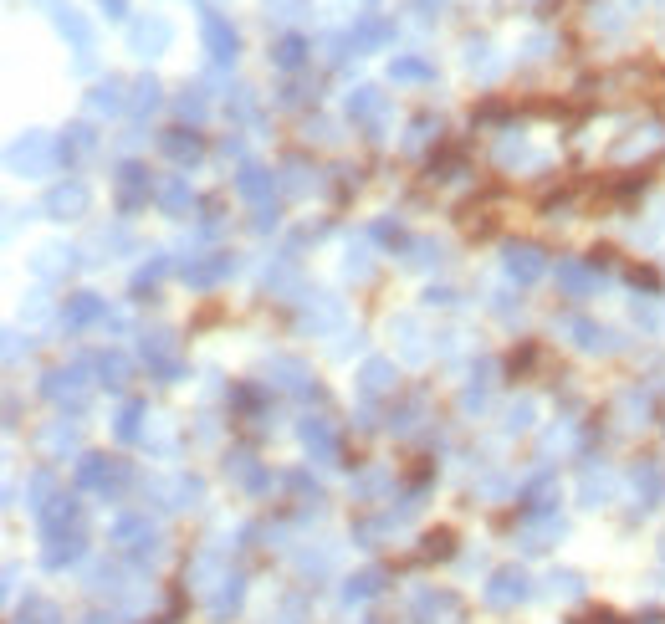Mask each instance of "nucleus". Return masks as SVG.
<instances>
[{
  "label": "nucleus",
  "mask_w": 665,
  "mask_h": 624,
  "mask_svg": "<svg viewBox=\"0 0 665 624\" xmlns=\"http://www.w3.org/2000/svg\"><path fill=\"white\" fill-rule=\"evenodd\" d=\"M113 543L133 558V563H154L164 553V538H159V527L144 517V512H123L113 522Z\"/></svg>",
  "instance_id": "obj_1"
},
{
  "label": "nucleus",
  "mask_w": 665,
  "mask_h": 624,
  "mask_svg": "<svg viewBox=\"0 0 665 624\" xmlns=\"http://www.w3.org/2000/svg\"><path fill=\"white\" fill-rule=\"evenodd\" d=\"M6 164H11V174H21V180H41V174L57 169V144L47 133H21V139L6 149Z\"/></svg>",
  "instance_id": "obj_2"
},
{
  "label": "nucleus",
  "mask_w": 665,
  "mask_h": 624,
  "mask_svg": "<svg viewBox=\"0 0 665 624\" xmlns=\"http://www.w3.org/2000/svg\"><path fill=\"white\" fill-rule=\"evenodd\" d=\"M144 364L159 374V384H180V379H185L180 343H174V333H169V328H154V333H144Z\"/></svg>",
  "instance_id": "obj_3"
},
{
  "label": "nucleus",
  "mask_w": 665,
  "mask_h": 624,
  "mask_svg": "<svg viewBox=\"0 0 665 624\" xmlns=\"http://www.w3.org/2000/svg\"><path fill=\"white\" fill-rule=\"evenodd\" d=\"M200 36H205V52H210V62H220V67H231L236 62V47H241V36H236V26L220 16L215 6H200Z\"/></svg>",
  "instance_id": "obj_4"
},
{
  "label": "nucleus",
  "mask_w": 665,
  "mask_h": 624,
  "mask_svg": "<svg viewBox=\"0 0 665 624\" xmlns=\"http://www.w3.org/2000/svg\"><path fill=\"white\" fill-rule=\"evenodd\" d=\"M169 41H174V26H169L164 16H144V21H133V26H128V47H133V57H159Z\"/></svg>",
  "instance_id": "obj_5"
},
{
  "label": "nucleus",
  "mask_w": 665,
  "mask_h": 624,
  "mask_svg": "<svg viewBox=\"0 0 665 624\" xmlns=\"http://www.w3.org/2000/svg\"><path fill=\"white\" fill-rule=\"evenodd\" d=\"M236 195H241V200H251V205H256V215H261V210H272L277 174H272V169H261V164H241V174H236Z\"/></svg>",
  "instance_id": "obj_6"
},
{
  "label": "nucleus",
  "mask_w": 665,
  "mask_h": 624,
  "mask_svg": "<svg viewBox=\"0 0 665 624\" xmlns=\"http://www.w3.org/2000/svg\"><path fill=\"white\" fill-rule=\"evenodd\" d=\"M41 394H47L52 405H72V415H77L87 405V379H82V369H52Z\"/></svg>",
  "instance_id": "obj_7"
},
{
  "label": "nucleus",
  "mask_w": 665,
  "mask_h": 624,
  "mask_svg": "<svg viewBox=\"0 0 665 624\" xmlns=\"http://www.w3.org/2000/svg\"><path fill=\"white\" fill-rule=\"evenodd\" d=\"M522 599H532V578L527 573H517V568L492 573V584H486V604H492V609H512Z\"/></svg>",
  "instance_id": "obj_8"
},
{
  "label": "nucleus",
  "mask_w": 665,
  "mask_h": 624,
  "mask_svg": "<svg viewBox=\"0 0 665 624\" xmlns=\"http://www.w3.org/2000/svg\"><path fill=\"white\" fill-rule=\"evenodd\" d=\"M410 619L415 624H451L456 619V594H446V589H415Z\"/></svg>",
  "instance_id": "obj_9"
},
{
  "label": "nucleus",
  "mask_w": 665,
  "mask_h": 624,
  "mask_svg": "<svg viewBox=\"0 0 665 624\" xmlns=\"http://www.w3.org/2000/svg\"><path fill=\"white\" fill-rule=\"evenodd\" d=\"M113 185H118V205H123V210H139V205H149V195H159V190L149 185V169H144V164H118Z\"/></svg>",
  "instance_id": "obj_10"
},
{
  "label": "nucleus",
  "mask_w": 665,
  "mask_h": 624,
  "mask_svg": "<svg viewBox=\"0 0 665 624\" xmlns=\"http://www.w3.org/2000/svg\"><path fill=\"white\" fill-rule=\"evenodd\" d=\"M62 323H67V328H77V333H82V328H98V323L108 328V323H113V312H108V302H103V297H93V292H77V297H67Z\"/></svg>",
  "instance_id": "obj_11"
},
{
  "label": "nucleus",
  "mask_w": 665,
  "mask_h": 624,
  "mask_svg": "<svg viewBox=\"0 0 665 624\" xmlns=\"http://www.w3.org/2000/svg\"><path fill=\"white\" fill-rule=\"evenodd\" d=\"M87 205H93V190H87L82 180H67V185H57L47 195V215L52 220H77V215H87Z\"/></svg>",
  "instance_id": "obj_12"
},
{
  "label": "nucleus",
  "mask_w": 665,
  "mask_h": 624,
  "mask_svg": "<svg viewBox=\"0 0 665 624\" xmlns=\"http://www.w3.org/2000/svg\"><path fill=\"white\" fill-rule=\"evenodd\" d=\"M236 272V256L231 251H210V256H190V266H185V282L190 287H215V282H226Z\"/></svg>",
  "instance_id": "obj_13"
},
{
  "label": "nucleus",
  "mask_w": 665,
  "mask_h": 624,
  "mask_svg": "<svg viewBox=\"0 0 665 624\" xmlns=\"http://www.w3.org/2000/svg\"><path fill=\"white\" fill-rule=\"evenodd\" d=\"M302 445H307V456L323 461V466L338 461V435H333V425H328L323 415H307V420H302Z\"/></svg>",
  "instance_id": "obj_14"
},
{
  "label": "nucleus",
  "mask_w": 665,
  "mask_h": 624,
  "mask_svg": "<svg viewBox=\"0 0 665 624\" xmlns=\"http://www.w3.org/2000/svg\"><path fill=\"white\" fill-rule=\"evenodd\" d=\"M118 481H123V471H118L113 461H103V456H82V466H77V486H82V492H103V497H113V492H118Z\"/></svg>",
  "instance_id": "obj_15"
},
{
  "label": "nucleus",
  "mask_w": 665,
  "mask_h": 624,
  "mask_svg": "<svg viewBox=\"0 0 665 624\" xmlns=\"http://www.w3.org/2000/svg\"><path fill=\"white\" fill-rule=\"evenodd\" d=\"M502 266H507V277L522 282V287H527V282H538V277L548 272V261H543L538 246H507V251H502Z\"/></svg>",
  "instance_id": "obj_16"
},
{
  "label": "nucleus",
  "mask_w": 665,
  "mask_h": 624,
  "mask_svg": "<svg viewBox=\"0 0 665 624\" xmlns=\"http://www.w3.org/2000/svg\"><path fill=\"white\" fill-rule=\"evenodd\" d=\"M72 256H77V251H67V246H41V251L31 256V277H36V282H67L72 266H77Z\"/></svg>",
  "instance_id": "obj_17"
},
{
  "label": "nucleus",
  "mask_w": 665,
  "mask_h": 624,
  "mask_svg": "<svg viewBox=\"0 0 665 624\" xmlns=\"http://www.w3.org/2000/svg\"><path fill=\"white\" fill-rule=\"evenodd\" d=\"M338 323H343V302H338V297H328V292H313V297H307V307H302V328L328 333V328H338Z\"/></svg>",
  "instance_id": "obj_18"
},
{
  "label": "nucleus",
  "mask_w": 665,
  "mask_h": 624,
  "mask_svg": "<svg viewBox=\"0 0 665 624\" xmlns=\"http://www.w3.org/2000/svg\"><path fill=\"white\" fill-rule=\"evenodd\" d=\"M563 333H573V343H579L584 353H614L619 343H614V333L609 328H599L594 318H568L563 323Z\"/></svg>",
  "instance_id": "obj_19"
},
{
  "label": "nucleus",
  "mask_w": 665,
  "mask_h": 624,
  "mask_svg": "<svg viewBox=\"0 0 665 624\" xmlns=\"http://www.w3.org/2000/svg\"><path fill=\"white\" fill-rule=\"evenodd\" d=\"M266 384H277V389H287V394H313L307 364H297V359H272V364H266Z\"/></svg>",
  "instance_id": "obj_20"
},
{
  "label": "nucleus",
  "mask_w": 665,
  "mask_h": 624,
  "mask_svg": "<svg viewBox=\"0 0 665 624\" xmlns=\"http://www.w3.org/2000/svg\"><path fill=\"white\" fill-rule=\"evenodd\" d=\"M231 568H226V548L220 543H210V548H200L195 553V563H190V578H195V589H210V584H220Z\"/></svg>",
  "instance_id": "obj_21"
},
{
  "label": "nucleus",
  "mask_w": 665,
  "mask_h": 624,
  "mask_svg": "<svg viewBox=\"0 0 665 624\" xmlns=\"http://www.w3.org/2000/svg\"><path fill=\"white\" fill-rule=\"evenodd\" d=\"M343 113L359 118V123H369V128H379V118H384V93H379V87H353L348 103H343Z\"/></svg>",
  "instance_id": "obj_22"
},
{
  "label": "nucleus",
  "mask_w": 665,
  "mask_h": 624,
  "mask_svg": "<svg viewBox=\"0 0 665 624\" xmlns=\"http://www.w3.org/2000/svg\"><path fill=\"white\" fill-rule=\"evenodd\" d=\"M82 553H87V538H82V532H67V538H47V553H41V563H47L52 573H62V568H72Z\"/></svg>",
  "instance_id": "obj_23"
},
{
  "label": "nucleus",
  "mask_w": 665,
  "mask_h": 624,
  "mask_svg": "<svg viewBox=\"0 0 665 624\" xmlns=\"http://www.w3.org/2000/svg\"><path fill=\"white\" fill-rule=\"evenodd\" d=\"M394 394V364L389 359H369L359 369V399H384Z\"/></svg>",
  "instance_id": "obj_24"
},
{
  "label": "nucleus",
  "mask_w": 665,
  "mask_h": 624,
  "mask_svg": "<svg viewBox=\"0 0 665 624\" xmlns=\"http://www.w3.org/2000/svg\"><path fill=\"white\" fill-rule=\"evenodd\" d=\"M241 604H246V573H226V578H220V589H215V599H210V614L231 619Z\"/></svg>",
  "instance_id": "obj_25"
},
{
  "label": "nucleus",
  "mask_w": 665,
  "mask_h": 624,
  "mask_svg": "<svg viewBox=\"0 0 665 624\" xmlns=\"http://www.w3.org/2000/svg\"><path fill=\"white\" fill-rule=\"evenodd\" d=\"M635 492H640V512H655L665 502V476L655 461H640L635 466Z\"/></svg>",
  "instance_id": "obj_26"
},
{
  "label": "nucleus",
  "mask_w": 665,
  "mask_h": 624,
  "mask_svg": "<svg viewBox=\"0 0 665 624\" xmlns=\"http://www.w3.org/2000/svg\"><path fill=\"white\" fill-rule=\"evenodd\" d=\"M87 589H93L98 599H123V568L118 563H93V568H87Z\"/></svg>",
  "instance_id": "obj_27"
},
{
  "label": "nucleus",
  "mask_w": 665,
  "mask_h": 624,
  "mask_svg": "<svg viewBox=\"0 0 665 624\" xmlns=\"http://www.w3.org/2000/svg\"><path fill=\"white\" fill-rule=\"evenodd\" d=\"M128 108V98H123V82L118 77H103L98 87H93V93H87V113H123Z\"/></svg>",
  "instance_id": "obj_28"
},
{
  "label": "nucleus",
  "mask_w": 665,
  "mask_h": 624,
  "mask_svg": "<svg viewBox=\"0 0 665 624\" xmlns=\"http://www.w3.org/2000/svg\"><path fill=\"white\" fill-rule=\"evenodd\" d=\"M558 282L568 287V297H589L599 287V272H594V266H584V261H563L558 266Z\"/></svg>",
  "instance_id": "obj_29"
},
{
  "label": "nucleus",
  "mask_w": 665,
  "mask_h": 624,
  "mask_svg": "<svg viewBox=\"0 0 665 624\" xmlns=\"http://www.w3.org/2000/svg\"><path fill=\"white\" fill-rule=\"evenodd\" d=\"M389 36H394V26H389V21H379V16H364L359 26L348 31V41H353L359 52H374V47H384Z\"/></svg>",
  "instance_id": "obj_30"
},
{
  "label": "nucleus",
  "mask_w": 665,
  "mask_h": 624,
  "mask_svg": "<svg viewBox=\"0 0 665 624\" xmlns=\"http://www.w3.org/2000/svg\"><path fill=\"white\" fill-rule=\"evenodd\" d=\"M384 589V573L379 568H364V573H353L348 584H343V604H364V599H374Z\"/></svg>",
  "instance_id": "obj_31"
},
{
  "label": "nucleus",
  "mask_w": 665,
  "mask_h": 624,
  "mask_svg": "<svg viewBox=\"0 0 665 624\" xmlns=\"http://www.w3.org/2000/svg\"><path fill=\"white\" fill-rule=\"evenodd\" d=\"M154 200H159V210H164V215H185L195 195H190V185L180 180V174H174V180H164V185H159V195H154Z\"/></svg>",
  "instance_id": "obj_32"
},
{
  "label": "nucleus",
  "mask_w": 665,
  "mask_h": 624,
  "mask_svg": "<svg viewBox=\"0 0 665 624\" xmlns=\"http://www.w3.org/2000/svg\"><path fill=\"white\" fill-rule=\"evenodd\" d=\"M67 133H72V139L57 144V159H82V154H93V149H98V133L87 128V123H77V128H67Z\"/></svg>",
  "instance_id": "obj_33"
},
{
  "label": "nucleus",
  "mask_w": 665,
  "mask_h": 624,
  "mask_svg": "<svg viewBox=\"0 0 665 624\" xmlns=\"http://www.w3.org/2000/svg\"><path fill=\"white\" fill-rule=\"evenodd\" d=\"M139 420H144V399H128V405L118 410V420H113V435L123 445H133V440H139Z\"/></svg>",
  "instance_id": "obj_34"
},
{
  "label": "nucleus",
  "mask_w": 665,
  "mask_h": 624,
  "mask_svg": "<svg viewBox=\"0 0 665 624\" xmlns=\"http://www.w3.org/2000/svg\"><path fill=\"white\" fill-rule=\"evenodd\" d=\"M272 62H277L282 72H297V67L307 62V41H302V36H282L277 47H272Z\"/></svg>",
  "instance_id": "obj_35"
},
{
  "label": "nucleus",
  "mask_w": 665,
  "mask_h": 624,
  "mask_svg": "<svg viewBox=\"0 0 665 624\" xmlns=\"http://www.w3.org/2000/svg\"><path fill=\"white\" fill-rule=\"evenodd\" d=\"M614 497V476L609 471H584V507H604Z\"/></svg>",
  "instance_id": "obj_36"
},
{
  "label": "nucleus",
  "mask_w": 665,
  "mask_h": 624,
  "mask_svg": "<svg viewBox=\"0 0 665 624\" xmlns=\"http://www.w3.org/2000/svg\"><path fill=\"white\" fill-rule=\"evenodd\" d=\"M72 445H77V425H67V420H57L47 435H41V451L47 456H62V451H72Z\"/></svg>",
  "instance_id": "obj_37"
},
{
  "label": "nucleus",
  "mask_w": 665,
  "mask_h": 624,
  "mask_svg": "<svg viewBox=\"0 0 665 624\" xmlns=\"http://www.w3.org/2000/svg\"><path fill=\"white\" fill-rule=\"evenodd\" d=\"M164 154H169L174 164H195V159H200V139H195V133H190V139H185V133H169V139H164Z\"/></svg>",
  "instance_id": "obj_38"
},
{
  "label": "nucleus",
  "mask_w": 665,
  "mask_h": 624,
  "mask_svg": "<svg viewBox=\"0 0 665 624\" xmlns=\"http://www.w3.org/2000/svg\"><path fill=\"white\" fill-rule=\"evenodd\" d=\"M98 374H103V384L118 394V389L128 384V364H123V353H98Z\"/></svg>",
  "instance_id": "obj_39"
},
{
  "label": "nucleus",
  "mask_w": 665,
  "mask_h": 624,
  "mask_svg": "<svg viewBox=\"0 0 665 624\" xmlns=\"http://www.w3.org/2000/svg\"><path fill=\"white\" fill-rule=\"evenodd\" d=\"M548 594L553 599H579L584 594V578L568 573V568H558V573H548Z\"/></svg>",
  "instance_id": "obj_40"
},
{
  "label": "nucleus",
  "mask_w": 665,
  "mask_h": 624,
  "mask_svg": "<svg viewBox=\"0 0 665 624\" xmlns=\"http://www.w3.org/2000/svg\"><path fill=\"white\" fill-rule=\"evenodd\" d=\"M389 77H399V82H425V77H435V67L420 62V57H394Z\"/></svg>",
  "instance_id": "obj_41"
},
{
  "label": "nucleus",
  "mask_w": 665,
  "mask_h": 624,
  "mask_svg": "<svg viewBox=\"0 0 665 624\" xmlns=\"http://www.w3.org/2000/svg\"><path fill=\"white\" fill-rule=\"evenodd\" d=\"M21 624H62V614H57L52 599H26L21 604Z\"/></svg>",
  "instance_id": "obj_42"
},
{
  "label": "nucleus",
  "mask_w": 665,
  "mask_h": 624,
  "mask_svg": "<svg viewBox=\"0 0 665 624\" xmlns=\"http://www.w3.org/2000/svg\"><path fill=\"white\" fill-rule=\"evenodd\" d=\"M159 108V82L154 77H144L139 87H133V118H149Z\"/></svg>",
  "instance_id": "obj_43"
},
{
  "label": "nucleus",
  "mask_w": 665,
  "mask_h": 624,
  "mask_svg": "<svg viewBox=\"0 0 665 624\" xmlns=\"http://www.w3.org/2000/svg\"><path fill=\"white\" fill-rule=\"evenodd\" d=\"M635 323H645L650 333H660L665 328V307L655 297H635Z\"/></svg>",
  "instance_id": "obj_44"
},
{
  "label": "nucleus",
  "mask_w": 665,
  "mask_h": 624,
  "mask_svg": "<svg viewBox=\"0 0 665 624\" xmlns=\"http://www.w3.org/2000/svg\"><path fill=\"white\" fill-rule=\"evenodd\" d=\"M164 272H169V261H164V256L144 261V266H139V272H133V292H144V287H154V282H159Z\"/></svg>",
  "instance_id": "obj_45"
},
{
  "label": "nucleus",
  "mask_w": 665,
  "mask_h": 624,
  "mask_svg": "<svg viewBox=\"0 0 665 624\" xmlns=\"http://www.w3.org/2000/svg\"><path fill=\"white\" fill-rule=\"evenodd\" d=\"M174 113H180L185 123H200V118H205V98H200L195 87H190V93H185L180 103H174Z\"/></svg>",
  "instance_id": "obj_46"
},
{
  "label": "nucleus",
  "mask_w": 665,
  "mask_h": 624,
  "mask_svg": "<svg viewBox=\"0 0 665 624\" xmlns=\"http://www.w3.org/2000/svg\"><path fill=\"white\" fill-rule=\"evenodd\" d=\"M307 11V0H266V16H277V21H292Z\"/></svg>",
  "instance_id": "obj_47"
},
{
  "label": "nucleus",
  "mask_w": 665,
  "mask_h": 624,
  "mask_svg": "<svg viewBox=\"0 0 665 624\" xmlns=\"http://www.w3.org/2000/svg\"><path fill=\"white\" fill-rule=\"evenodd\" d=\"M527 425H532V399H517L507 410V430H527Z\"/></svg>",
  "instance_id": "obj_48"
},
{
  "label": "nucleus",
  "mask_w": 665,
  "mask_h": 624,
  "mask_svg": "<svg viewBox=\"0 0 665 624\" xmlns=\"http://www.w3.org/2000/svg\"><path fill=\"white\" fill-rule=\"evenodd\" d=\"M425 302H430V307H456V292H451V287H430Z\"/></svg>",
  "instance_id": "obj_49"
},
{
  "label": "nucleus",
  "mask_w": 665,
  "mask_h": 624,
  "mask_svg": "<svg viewBox=\"0 0 665 624\" xmlns=\"http://www.w3.org/2000/svg\"><path fill=\"white\" fill-rule=\"evenodd\" d=\"M98 6H103L108 21H123V16H128V0H98Z\"/></svg>",
  "instance_id": "obj_50"
},
{
  "label": "nucleus",
  "mask_w": 665,
  "mask_h": 624,
  "mask_svg": "<svg viewBox=\"0 0 665 624\" xmlns=\"http://www.w3.org/2000/svg\"><path fill=\"white\" fill-rule=\"evenodd\" d=\"M420 6H430V0H420ZM435 6H440V0H435Z\"/></svg>",
  "instance_id": "obj_51"
}]
</instances>
